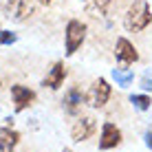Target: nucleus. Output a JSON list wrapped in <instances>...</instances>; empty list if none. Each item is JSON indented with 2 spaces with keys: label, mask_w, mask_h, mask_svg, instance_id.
<instances>
[{
  "label": "nucleus",
  "mask_w": 152,
  "mask_h": 152,
  "mask_svg": "<svg viewBox=\"0 0 152 152\" xmlns=\"http://www.w3.org/2000/svg\"><path fill=\"white\" fill-rule=\"evenodd\" d=\"M152 22V13H150V7L145 0H134L132 4H130L128 13H126L124 18V24L128 31H134V33H139V31H143L148 24Z\"/></svg>",
  "instance_id": "f257e3e1"
},
{
  "label": "nucleus",
  "mask_w": 152,
  "mask_h": 152,
  "mask_svg": "<svg viewBox=\"0 0 152 152\" xmlns=\"http://www.w3.org/2000/svg\"><path fill=\"white\" fill-rule=\"evenodd\" d=\"M86 38V24L80 20H71L64 31V42H66V55H75V51L82 46Z\"/></svg>",
  "instance_id": "f03ea898"
},
{
  "label": "nucleus",
  "mask_w": 152,
  "mask_h": 152,
  "mask_svg": "<svg viewBox=\"0 0 152 152\" xmlns=\"http://www.w3.org/2000/svg\"><path fill=\"white\" fill-rule=\"evenodd\" d=\"M108 99H110V84L104 80V77H99V80L93 82L91 91L86 95V102L93 108H104L108 104Z\"/></svg>",
  "instance_id": "7ed1b4c3"
},
{
  "label": "nucleus",
  "mask_w": 152,
  "mask_h": 152,
  "mask_svg": "<svg viewBox=\"0 0 152 152\" xmlns=\"http://www.w3.org/2000/svg\"><path fill=\"white\" fill-rule=\"evenodd\" d=\"M4 13H7V18L13 20V22H24L27 18L33 15V4H31L29 0H7Z\"/></svg>",
  "instance_id": "20e7f679"
},
{
  "label": "nucleus",
  "mask_w": 152,
  "mask_h": 152,
  "mask_svg": "<svg viewBox=\"0 0 152 152\" xmlns=\"http://www.w3.org/2000/svg\"><path fill=\"white\" fill-rule=\"evenodd\" d=\"M115 57H117L119 64L130 66V64H134V62L139 60V53H137V49L132 46V42H130V40L119 38L117 44H115Z\"/></svg>",
  "instance_id": "39448f33"
},
{
  "label": "nucleus",
  "mask_w": 152,
  "mask_h": 152,
  "mask_svg": "<svg viewBox=\"0 0 152 152\" xmlns=\"http://www.w3.org/2000/svg\"><path fill=\"white\" fill-rule=\"evenodd\" d=\"M95 128H97V121L93 117H80L75 124H73V128H71V137H73V141L82 143V141L93 137Z\"/></svg>",
  "instance_id": "423d86ee"
},
{
  "label": "nucleus",
  "mask_w": 152,
  "mask_h": 152,
  "mask_svg": "<svg viewBox=\"0 0 152 152\" xmlns=\"http://www.w3.org/2000/svg\"><path fill=\"white\" fill-rule=\"evenodd\" d=\"M121 143V130L117 128L115 124L106 121L102 126V139H99V150H110V148H117Z\"/></svg>",
  "instance_id": "0eeeda50"
},
{
  "label": "nucleus",
  "mask_w": 152,
  "mask_h": 152,
  "mask_svg": "<svg viewBox=\"0 0 152 152\" xmlns=\"http://www.w3.org/2000/svg\"><path fill=\"white\" fill-rule=\"evenodd\" d=\"M11 97H13V104H15V113H22L24 108H29L35 99V93L31 88L22 86V84H13L11 86Z\"/></svg>",
  "instance_id": "6e6552de"
},
{
  "label": "nucleus",
  "mask_w": 152,
  "mask_h": 152,
  "mask_svg": "<svg viewBox=\"0 0 152 152\" xmlns=\"http://www.w3.org/2000/svg\"><path fill=\"white\" fill-rule=\"evenodd\" d=\"M64 77H66V66H64V62H55L53 69L46 73V77L42 80V86H44V88H51V91H57V88L64 84Z\"/></svg>",
  "instance_id": "1a4fd4ad"
},
{
  "label": "nucleus",
  "mask_w": 152,
  "mask_h": 152,
  "mask_svg": "<svg viewBox=\"0 0 152 152\" xmlns=\"http://www.w3.org/2000/svg\"><path fill=\"white\" fill-rule=\"evenodd\" d=\"M20 141V132L13 130L11 126H2L0 128V152H13Z\"/></svg>",
  "instance_id": "9d476101"
},
{
  "label": "nucleus",
  "mask_w": 152,
  "mask_h": 152,
  "mask_svg": "<svg viewBox=\"0 0 152 152\" xmlns=\"http://www.w3.org/2000/svg\"><path fill=\"white\" fill-rule=\"evenodd\" d=\"M84 102H86V95H84L77 86H73L71 91L64 95V102H62V104H64V108H66V113H69V115H75L82 108Z\"/></svg>",
  "instance_id": "9b49d317"
},
{
  "label": "nucleus",
  "mask_w": 152,
  "mask_h": 152,
  "mask_svg": "<svg viewBox=\"0 0 152 152\" xmlns=\"http://www.w3.org/2000/svg\"><path fill=\"white\" fill-rule=\"evenodd\" d=\"M113 0H86V13L93 18H106Z\"/></svg>",
  "instance_id": "f8f14e48"
},
{
  "label": "nucleus",
  "mask_w": 152,
  "mask_h": 152,
  "mask_svg": "<svg viewBox=\"0 0 152 152\" xmlns=\"http://www.w3.org/2000/svg\"><path fill=\"white\" fill-rule=\"evenodd\" d=\"M113 80L117 82V86L126 88V86H130V84H132L134 73H132V71H126V69H113Z\"/></svg>",
  "instance_id": "ddd939ff"
},
{
  "label": "nucleus",
  "mask_w": 152,
  "mask_h": 152,
  "mask_svg": "<svg viewBox=\"0 0 152 152\" xmlns=\"http://www.w3.org/2000/svg\"><path fill=\"white\" fill-rule=\"evenodd\" d=\"M130 104H132L137 110H148L150 104H152V99L148 95H130Z\"/></svg>",
  "instance_id": "4468645a"
},
{
  "label": "nucleus",
  "mask_w": 152,
  "mask_h": 152,
  "mask_svg": "<svg viewBox=\"0 0 152 152\" xmlns=\"http://www.w3.org/2000/svg\"><path fill=\"white\" fill-rule=\"evenodd\" d=\"M141 88L152 91V69H145L143 71V75H141Z\"/></svg>",
  "instance_id": "2eb2a0df"
},
{
  "label": "nucleus",
  "mask_w": 152,
  "mask_h": 152,
  "mask_svg": "<svg viewBox=\"0 0 152 152\" xmlns=\"http://www.w3.org/2000/svg\"><path fill=\"white\" fill-rule=\"evenodd\" d=\"M15 40H18V35L11 33V31H2L0 33V44H13Z\"/></svg>",
  "instance_id": "dca6fc26"
},
{
  "label": "nucleus",
  "mask_w": 152,
  "mask_h": 152,
  "mask_svg": "<svg viewBox=\"0 0 152 152\" xmlns=\"http://www.w3.org/2000/svg\"><path fill=\"white\" fill-rule=\"evenodd\" d=\"M145 145L152 150V130H148V132H145Z\"/></svg>",
  "instance_id": "f3484780"
},
{
  "label": "nucleus",
  "mask_w": 152,
  "mask_h": 152,
  "mask_svg": "<svg viewBox=\"0 0 152 152\" xmlns=\"http://www.w3.org/2000/svg\"><path fill=\"white\" fill-rule=\"evenodd\" d=\"M38 2H40V4H49L51 0H38Z\"/></svg>",
  "instance_id": "a211bd4d"
},
{
  "label": "nucleus",
  "mask_w": 152,
  "mask_h": 152,
  "mask_svg": "<svg viewBox=\"0 0 152 152\" xmlns=\"http://www.w3.org/2000/svg\"><path fill=\"white\" fill-rule=\"evenodd\" d=\"M62 152H73V150H71V148H64V150H62Z\"/></svg>",
  "instance_id": "6ab92c4d"
},
{
  "label": "nucleus",
  "mask_w": 152,
  "mask_h": 152,
  "mask_svg": "<svg viewBox=\"0 0 152 152\" xmlns=\"http://www.w3.org/2000/svg\"><path fill=\"white\" fill-rule=\"evenodd\" d=\"M0 33H2V29H0Z\"/></svg>",
  "instance_id": "aec40b11"
}]
</instances>
